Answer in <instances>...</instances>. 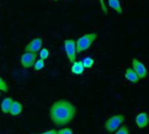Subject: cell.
Wrapping results in <instances>:
<instances>
[{"label": "cell", "mask_w": 149, "mask_h": 134, "mask_svg": "<svg viewBox=\"0 0 149 134\" xmlns=\"http://www.w3.org/2000/svg\"><path fill=\"white\" fill-rule=\"evenodd\" d=\"M76 106L68 100L60 99L53 103L49 111L52 121L58 126L69 124L76 115Z\"/></svg>", "instance_id": "6da1fadb"}, {"label": "cell", "mask_w": 149, "mask_h": 134, "mask_svg": "<svg viewBox=\"0 0 149 134\" xmlns=\"http://www.w3.org/2000/svg\"><path fill=\"white\" fill-rule=\"evenodd\" d=\"M97 38V33L93 32V33H86L81 36L80 37L78 38L76 41V51L77 53L83 52L86 50H88L93 43L95 41Z\"/></svg>", "instance_id": "7a4b0ae2"}, {"label": "cell", "mask_w": 149, "mask_h": 134, "mask_svg": "<svg viewBox=\"0 0 149 134\" xmlns=\"http://www.w3.org/2000/svg\"><path fill=\"white\" fill-rule=\"evenodd\" d=\"M125 120H126V117L123 114H114L109 117L106 120L104 124V127L107 132L113 133H115L122 126Z\"/></svg>", "instance_id": "3957f363"}, {"label": "cell", "mask_w": 149, "mask_h": 134, "mask_svg": "<svg viewBox=\"0 0 149 134\" xmlns=\"http://www.w3.org/2000/svg\"><path fill=\"white\" fill-rule=\"evenodd\" d=\"M64 47L67 58L71 64H73L76 61V41L74 39H66L64 42Z\"/></svg>", "instance_id": "277c9868"}, {"label": "cell", "mask_w": 149, "mask_h": 134, "mask_svg": "<svg viewBox=\"0 0 149 134\" xmlns=\"http://www.w3.org/2000/svg\"><path fill=\"white\" fill-rule=\"evenodd\" d=\"M132 68L136 72V74L138 75V77L140 78V79H143V78H147L148 75V68L138 58H133V61H132Z\"/></svg>", "instance_id": "5b68a950"}, {"label": "cell", "mask_w": 149, "mask_h": 134, "mask_svg": "<svg viewBox=\"0 0 149 134\" xmlns=\"http://www.w3.org/2000/svg\"><path fill=\"white\" fill-rule=\"evenodd\" d=\"M38 54L34 52H24L20 58V63L24 68H31L33 67L35 62L37 61Z\"/></svg>", "instance_id": "8992f818"}, {"label": "cell", "mask_w": 149, "mask_h": 134, "mask_svg": "<svg viewBox=\"0 0 149 134\" xmlns=\"http://www.w3.org/2000/svg\"><path fill=\"white\" fill-rule=\"evenodd\" d=\"M42 45H43V39L41 37H35L25 45L24 51H25V52L37 53L38 51H39L41 50Z\"/></svg>", "instance_id": "52a82bcc"}, {"label": "cell", "mask_w": 149, "mask_h": 134, "mask_svg": "<svg viewBox=\"0 0 149 134\" xmlns=\"http://www.w3.org/2000/svg\"><path fill=\"white\" fill-rule=\"evenodd\" d=\"M135 124L136 126L142 129V128H145L148 126V114L146 112H140L136 118H135Z\"/></svg>", "instance_id": "ba28073f"}, {"label": "cell", "mask_w": 149, "mask_h": 134, "mask_svg": "<svg viewBox=\"0 0 149 134\" xmlns=\"http://www.w3.org/2000/svg\"><path fill=\"white\" fill-rule=\"evenodd\" d=\"M124 76H125V78L131 84L135 85V84L139 83V81H140V78L138 77V75L136 74V72L134 71V69L132 67H129L125 71Z\"/></svg>", "instance_id": "9c48e42d"}, {"label": "cell", "mask_w": 149, "mask_h": 134, "mask_svg": "<svg viewBox=\"0 0 149 134\" xmlns=\"http://www.w3.org/2000/svg\"><path fill=\"white\" fill-rule=\"evenodd\" d=\"M71 72L74 75H82L85 72V67L82 64V61H75L73 64H72Z\"/></svg>", "instance_id": "30bf717a"}, {"label": "cell", "mask_w": 149, "mask_h": 134, "mask_svg": "<svg viewBox=\"0 0 149 134\" xmlns=\"http://www.w3.org/2000/svg\"><path fill=\"white\" fill-rule=\"evenodd\" d=\"M23 112V106L21 103H19L18 101H13L12 105H11V107H10V114L11 116H17L19 115L21 112Z\"/></svg>", "instance_id": "8fae6325"}, {"label": "cell", "mask_w": 149, "mask_h": 134, "mask_svg": "<svg viewBox=\"0 0 149 134\" xmlns=\"http://www.w3.org/2000/svg\"><path fill=\"white\" fill-rule=\"evenodd\" d=\"M13 99H11V98H5V99H3V100H2V102H1V111L3 112V113H5V114H7V113H9L10 112V107H11V105H12V103H13Z\"/></svg>", "instance_id": "7c38bea8"}, {"label": "cell", "mask_w": 149, "mask_h": 134, "mask_svg": "<svg viewBox=\"0 0 149 134\" xmlns=\"http://www.w3.org/2000/svg\"><path fill=\"white\" fill-rule=\"evenodd\" d=\"M108 1V5L110 8H112L113 10H115L118 14L122 15L123 10L121 7V4L120 3V0H107Z\"/></svg>", "instance_id": "4fadbf2b"}, {"label": "cell", "mask_w": 149, "mask_h": 134, "mask_svg": "<svg viewBox=\"0 0 149 134\" xmlns=\"http://www.w3.org/2000/svg\"><path fill=\"white\" fill-rule=\"evenodd\" d=\"M81 61H82V64H83L85 69H91L93 66V65L95 64L94 59L91 57H86V58H83Z\"/></svg>", "instance_id": "5bb4252c"}, {"label": "cell", "mask_w": 149, "mask_h": 134, "mask_svg": "<svg viewBox=\"0 0 149 134\" xmlns=\"http://www.w3.org/2000/svg\"><path fill=\"white\" fill-rule=\"evenodd\" d=\"M44 66H45V60L39 58L35 62V64L33 65V68H34L35 71H40V70H42L44 68Z\"/></svg>", "instance_id": "9a60e30c"}, {"label": "cell", "mask_w": 149, "mask_h": 134, "mask_svg": "<svg viewBox=\"0 0 149 134\" xmlns=\"http://www.w3.org/2000/svg\"><path fill=\"white\" fill-rule=\"evenodd\" d=\"M114 134H130V130L127 125H123L114 133Z\"/></svg>", "instance_id": "2e32d148"}, {"label": "cell", "mask_w": 149, "mask_h": 134, "mask_svg": "<svg viewBox=\"0 0 149 134\" xmlns=\"http://www.w3.org/2000/svg\"><path fill=\"white\" fill-rule=\"evenodd\" d=\"M49 55H50V52H49V51H48L46 48H43V49H41L40 51H39V57H40V58L43 59V60L47 59V58H49Z\"/></svg>", "instance_id": "e0dca14e"}, {"label": "cell", "mask_w": 149, "mask_h": 134, "mask_svg": "<svg viewBox=\"0 0 149 134\" xmlns=\"http://www.w3.org/2000/svg\"><path fill=\"white\" fill-rule=\"evenodd\" d=\"M8 91H9V86H8L7 83L5 82V80L3 78H2L0 77V92H7Z\"/></svg>", "instance_id": "ac0fdd59"}, {"label": "cell", "mask_w": 149, "mask_h": 134, "mask_svg": "<svg viewBox=\"0 0 149 134\" xmlns=\"http://www.w3.org/2000/svg\"><path fill=\"white\" fill-rule=\"evenodd\" d=\"M99 1H100V6H101L102 11L104 12L105 15H107V4H106V3H105V0H99Z\"/></svg>", "instance_id": "d6986e66"}, {"label": "cell", "mask_w": 149, "mask_h": 134, "mask_svg": "<svg viewBox=\"0 0 149 134\" xmlns=\"http://www.w3.org/2000/svg\"><path fill=\"white\" fill-rule=\"evenodd\" d=\"M58 134H73L72 129L70 128H64V129H60L58 131Z\"/></svg>", "instance_id": "ffe728a7"}, {"label": "cell", "mask_w": 149, "mask_h": 134, "mask_svg": "<svg viewBox=\"0 0 149 134\" xmlns=\"http://www.w3.org/2000/svg\"><path fill=\"white\" fill-rule=\"evenodd\" d=\"M41 134H58V132L56 130H50V131H46L45 133H42Z\"/></svg>", "instance_id": "44dd1931"}, {"label": "cell", "mask_w": 149, "mask_h": 134, "mask_svg": "<svg viewBox=\"0 0 149 134\" xmlns=\"http://www.w3.org/2000/svg\"><path fill=\"white\" fill-rule=\"evenodd\" d=\"M1 95H2V93H1V92H0V97H1Z\"/></svg>", "instance_id": "7402d4cb"}, {"label": "cell", "mask_w": 149, "mask_h": 134, "mask_svg": "<svg viewBox=\"0 0 149 134\" xmlns=\"http://www.w3.org/2000/svg\"><path fill=\"white\" fill-rule=\"evenodd\" d=\"M148 123H149V114H148Z\"/></svg>", "instance_id": "603a6c76"}, {"label": "cell", "mask_w": 149, "mask_h": 134, "mask_svg": "<svg viewBox=\"0 0 149 134\" xmlns=\"http://www.w3.org/2000/svg\"><path fill=\"white\" fill-rule=\"evenodd\" d=\"M54 1H58V0H54Z\"/></svg>", "instance_id": "cb8c5ba5"}]
</instances>
